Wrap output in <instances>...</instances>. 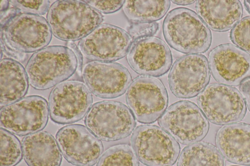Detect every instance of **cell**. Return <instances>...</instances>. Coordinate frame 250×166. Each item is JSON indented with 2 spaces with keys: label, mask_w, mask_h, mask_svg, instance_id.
Masks as SVG:
<instances>
[{
  "label": "cell",
  "mask_w": 250,
  "mask_h": 166,
  "mask_svg": "<svg viewBox=\"0 0 250 166\" xmlns=\"http://www.w3.org/2000/svg\"><path fill=\"white\" fill-rule=\"evenodd\" d=\"M0 165V166H15L22 159V145L19 139L12 133L1 128Z\"/></svg>",
  "instance_id": "d4e9b609"
},
{
  "label": "cell",
  "mask_w": 250,
  "mask_h": 166,
  "mask_svg": "<svg viewBox=\"0 0 250 166\" xmlns=\"http://www.w3.org/2000/svg\"><path fill=\"white\" fill-rule=\"evenodd\" d=\"M50 27L43 17L20 13L1 28V39L6 46L17 53L38 51L52 39Z\"/></svg>",
  "instance_id": "5b68a950"
},
{
  "label": "cell",
  "mask_w": 250,
  "mask_h": 166,
  "mask_svg": "<svg viewBox=\"0 0 250 166\" xmlns=\"http://www.w3.org/2000/svg\"><path fill=\"white\" fill-rule=\"evenodd\" d=\"M177 166H226V163L215 146L206 142H197L184 148Z\"/></svg>",
  "instance_id": "7402d4cb"
},
{
  "label": "cell",
  "mask_w": 250,
  "mask_h": 166,
  "mask_svg": "<svg viewBox=\"0 0 250 166\" xmlns=\"http://www.w3.org/2000/svg\"><path fill=\"white\" fill-rule=\"evenodd\" d=\"M48 115L45 99L39 95L27 96L1 108V128L16 135H28L42 129Z\"/></svg>",
  "instance_id": "8fae6325"
},
{
  "label": "cell",
  "mask_w": 250,
  "mask_h": 166,
  "mask_svg": "<svg viewBox=\"0 0 250 166\" xmlns=\"http://www.w3.org/2000/svg\"><path fill=\"white\" fill-rule=\"evenodd\" d=\"M159 126L182 144L197 143L207 134L209 123L194 103L181 100L171 105L158 120Z\"/></svg>",
  "instance_id": "ba28073f"
},
{
  "label": "cell",
  "mask_w": 250,
  "mask_h": 166,
  "mask_svg": "<svg viewBox=\"0 0 250 166\" xmlns=\"http://www.w3.org/2000/svg\"><path fill=\"white\" fill-rule=\"evenodd\" d=\"M127 32L131 38L132 44L144 38L152 37L159 29L157 22H131L127 27Z\"/></svg>",
  "instance_id": "83f0119b"
},
{
  "label": "cell",
  "mask_w": 250,
  "mask_h": 166,
  "mask_svg": "<svg viewBox=\"0 0 250 166\" xmlns=\"http://www.w3.org/2000/svg\"><path fill=\"white\" fill-rule=\"evenodd\" d=\"M210 77L207 58L201 54H188L175 61L168 75V83L175 96L190 98L205 89Z\"/></svg>",
  "instance_id": "4fadbf2b"
},
{
  "label": "cell",
  "mask_w": 250,
  "mask_h": 166,
  "mask_svg": "<svg viewBox=\"0 0 250 166\" xmlns=\"http://www.w3.org/2000/svg\"><path fill=\"white\" fill-rule=\"evenodd\" d=\"M126 59L134 72L150 77L164 74L172 63L169 47L163 40L155 37H148L132 44Z\"/></svg>",
  "instance_id": "e0dca14e"
},
{
  "label": "cell",
  "mask_w": 250,
  "mask_h": 166,
  "mask_svg": "<svg viewBox=\"0 0 250 166\" xmlns=\"http://www.w3.org/2000/svg\"><path fill=\"white\" fill-rule=\"evenodd\" d=\"M84 123L99 139L107 142L129 136L136 125L134 115L126 105L110 100L94 103L86 114Z\"/></svg>",
  "instance_id": "277c9868"
},
{
  "label": "cell",
  "mask_w": 250,
  "mask_h": 166,
  "mask_svg": "<svg viewBox=\"0 0 250 166\" xmlns=\"http://www.w3.org/2000/svg\"><path fill=\"white\" fill-rule=\"evenodd\" d=\"M9 0H1L0 1V12L5 11L9 8L10 5Z\"/></svg>",
  "instance_id": "d6a6232c"
},
{
  "label": "cell",
  "mask_w": 250,
  "mask_h": 166,
  "mask_svg": "<svg viewBox=\"0 0 250 166\" xmlns=\"http://www.w3.org/2000/svg\"><path fill=\"white\" fill-rule=\"evenodd\" d=\"M239 89L250 111V78L242 82Z\"/></svg>",
  "instance_id": "4dcf8cb0"
},
{
  "label": "cell",
  "mask_w": 250,
  "mask_h": 166,
  "mask_svg": "<svg viewBox=\"0 0 250 166\" xmlns=\"http://www.w3.org/2000/svg\"><path fill=\"white\" fill-rule=\"evenodd\" d=\"M163 33L171 47L184 54L204 53L211 43L209 28L195 12L186 8H176L168 13Z\"/></svg>",
  "instance_id": "6da1fadb"
},
{
  "label": "cell",
  "mask_w": 250,
  "mask_h": 166,
  "mask_svg": "<svg viewBox=\"0 0 250 166\" xmlns=\"http://www.w3.org/2000/svg\"><path fill=\"white\" fill-rule=\"evenodd\" d=\"M130 140L138 159L147 166H172L180 152V145L176 140L156 125L138 126Z\"/></svg>",
  "instance_id": "8992f818"
},
{
  "label": "cell",
  "mask_w": 250,
  "mask_h": 166,
  "mask_svg": "<svg viewBox=\"0 0 250 166\" xmlns=\"http://www.w3.org/2000/svg\"><path fill=\"white\" fill-rule=\"evenodd\" d=\"M78 67V59L72 49L52 45L35 52L27 61L25 71L33 88L45 90L69 78Z\"/></svg>",
  "instance_id": "3957f363"
},
{
  "label": "cell",
  "mask_w": 250,
  "mask_h": 166,
  "mask_svg": "<svg viewBox=\"0 0 250 166\" xmlns=\"http://www.w3.org/2000/svg\"><path fill=\"white\" fill-rule=\"evenodd\" d=\"M25 69L18 61L10 58L1 59L0 64V105L11 104L22 98L28 89Z\"/></svg>",
  "instance_id": "44dd1931"
},
{
  "label": "cell",
  "mask_w": 250,
  "mask_h": 166,
  "mask_svg": "<svg viewBox=\"0 0 250 166\" xmlns=\"http://www.w3.org/2000/svg\"><path fill=\"white\" fill-rule=\"evenodd\" d=\"M10 4L17 9L21 13L42 15L48 11L49 0H10Z\"/></svg>",
  "instance_id": "4316f807"
},
{
  "label": "cell",
  "mask_w": 250,
  "mask_h": 166,
  "mask_svg": "<svg viewBox=\"0 0 250 166\" xmlns=\"http://www.w3.org/2000/svg\"><path fill=\"white\" fill-rule=\"evenodd\" d=\"M125 101L138 122L149 124L155 122L165 111L168 95L159 79L141 76L131 83L125 94Z\"/></svg>",
  "instance_id": "9c48e42d"
},
{
  "label": "cell",
  "mask_w": 250,
  "mask_h": 166,
  "mask_svg": "<svg viewBox=\"0 0 250 166\" xmlns=\"http://www.w3.org/2000/svg\"><path fill=\"white\" fill-rule=\"evenodd\" d=\"M173 3L180 5H187L194 3L195 0H171Z\"/></svg>",
  "instance_id": "1f68e13d"
},
{
  "label": "cell",
  "mask_w": 250,
  "mask_h": 166,
  "mask_svg": "<svg viewBox=\"0 0 250 166\" xmlns=\"http://www.w3.org/2000/svg\"><path fill=\"white\" fill-rule=\"evenodd\" d=\"M24 159L28 166H60L62 155L55 138L45 131L25 136L21 142Z\"/></svg>",
  "instance_id": "ffe728a7"
},
{
  "label": "cell",
  "mask_w": 250,
  "mask_h": 166,
  "mask_svg": "<svg viewBox=\"0 0 250 166\" xmlns=\"http://www.w3.org/2000/svg\"><path fill=\"white\" fill-rule=\"evenodd\" d=\"M244 5L245 9L250 14V0H244Z\"/></svg>",
  "instance_id": "836d02e7"
},
{
  "label": "cell",
  "mask_w": 250,
  "mask_h": 166,
  "mask_svg": "<svg viewBox=\"0 0 250 166\" xmlns=\"http://www.w3.org/2000/svg\"><path fill=\"white\" fill-rule=\"evenodd\" d=\"M208 63L213 77L220 84L237 86L250 78V54L232 44L213 48Z\"/></svg>",
  "instance_id": "2e32d148"
},
{
  "label": "cell",
  "mask_w": 250,
  "mask_h": 166,
  "mask_svg": "<svg viewBox=\"0 0 250 166\" xmlns=\"http://www.w3.org/2000/svg\"><path fill=\"white\" fill-rule=\"evenodd\" d=\"M47 21L53 36L65 41L81 40L104 20L102 14L83 0H57L50 6Z\"/></svg>",
  "instance_id": "7a4b0ae2"
},
{
  "label": "cell",
  "mask_w": 250,
  "mask_h": 166,
  "mask_svg": "<svg viewBox=\"0 0 250 166\" xmlns=\"http://www.w3.org/2000/svg\"><path fill=\"white\" fill-rule=\"evenodd\" d=\"M96 166H139L138 158L127 144H118L107 149Z\"/></svg>",
  "instance_id": "cb8c5ba5"
},
{
  "label": "cell",
  "mask_w": 250,
  "mask_h": 166,
  "mask_svg": "<svg viewBox=\"0 0 250 166\" xmlns=\"http://www.w3.org/2000/svg\"><path fill=\"white\" fill-rule=\"evenodd\" d=\"M82 75L90 92L102 98H114L122 95L131 81L128 70L117 62H88L83 68Z\"/></svg>",
  "instance_id": "9a60e30c"
},
{
  "label": "cell",
  "mask_w": 250,
  "mask_h": 166,
  "mask_svg": "<svg viewBox=\"0 0 250 166\" xmlns=\"http://www.w3.org/2000/svg\"><path fill=\"white\" fill-rule=\"evenodd\" d=\"M216 143L228 161L250 166V125L236 123L222 127L217 133Z\"/></svg>",
  "instance_id": "ac0fdd59"
},
{
  "label": "cell",
  "mask_w": 250,
  "mask_h": 166,
  "mask_svg": "<svg viewBox=\"0 0 250 166\" xmlns=\"http://www.w3.org/2000/svg\"><path fill=\"white\" fill-rule=\"evenodd\" d=\"M229 37L236 46L250 53V16L239 21L231 30Z\"/></svg>",
  "instance_id": "484cf974"
},
{
  "label": "cell",
  "mask_w": 250,
  "mask_h": 166,
  "mask_svg": "<svg viewBox=\"0 0 250 166\" xmlns=\"http://www.w3.org/2000/svg\"><path fill=\"white\" fill-rule=\"evenodd\" d=\"M197 15L207 26L216 32L232 29L241 19L243 8L239 0H197Z\"/></svg>",
  "instance_id": "d6986e66"
},
{
  "label": "cell",
  "mask_w": 250,
  "mask_h": 166,
  "mask_svg": "<svg viewBox=\"0 0 250 166\" xmlns=\"http://www.w3.org/2000/svg\"><path fill=\"white\" fill-rule=\"evenodd\" d=\"M197 102L207 119L218 125L240 122L247 111L245 100L238 90L220 83L208 85L198 94Z\"/></svg>",
  "instance_id": "52a82bcc"
},
{
  "label": "cell",
  "mask_w": 250,
  "mask_h": 166,
  "mask_svg": "<svg viewBox=\"0 0 250 166\" xmlns=\"http://www.w3.org/2000/svg\"><path fill=\"white\" fill-rule=\"evenodd\" d=\"M93 102L88 87L78 80L64 81L57 84L48 98L50 117L60 124L76 122L87 114Z\"/></svg>",
  "instance_id": "30bf717a"
},
{
  "label": "cell",
  "mask_w": 250,
  "mask_h": 166,
  "mask_svg": "<svg viewBox=\"0 0 250 166\" xmlns=\"http://www.w3.org/2000/svg\"><path fill=\"white\" fill-rule=\"evenodd\" d=\"M132 45L128 33L109 24H101L78 44L83 55L90 60L117 61L125 56Z\"/></svg>",
  "instance_id": "7c38bea8"
},
{
  "label": "cell",
  "mask_w": 250,
  "mask_h": 166,
  "mask_svg": "<svg viewBox=\"0 0 250 166\" xmlns=\"http://www.w3.org/2000/svg\"><path fill=\"white\" fill-rule=\"evenodd\" d=\"M87 4L104 14L115 12L123 7L125 0H83Z\"/></svg>",
  "instance_id": "f1b7e54d"
},
{
  "label": "cell",
  "mask_w": 250,
  "mask_h": 166,
  "mask_svg": "<svg viewBox=\"0 0 250 166\" xmlns=\"http://www.w3.org/2000/svg\"><path fill=\"white\" fill-rule=\"evenodd\" d=\"M169 0H125L123 10L131 22L149 23L160 20L166 15Z\"/></svg>",
  "instance_id": "603a6c76"
},
{
  "label": "cell",
  "mask_w": 250,
  "mask_h": 166,
  "mask_svg": "<svg viewBox=\"0 0 250 166\" xmlns=\"http://www.w3.org/2000/svg\"></svg>",
  "instance_id": "e575fe53"
},
{
  "label": "cell",
  "mask_w": 250,
  "mask_h": 166,
  "mask_svg": "<svg viewBox=\"0 0 250 166\" xmlns=\"http://www.w3.org/2000/svg\"><path fill=\"white\" fill-rule=\"evenodd\" d=\"M20 12L16 8L12 6V8H8L7 10L0 12V27L2 28L11 19Z\"/></svg>",
  "instance_id": "f546056e"
},
{
  "label": "cell",
  "mask_w": 250,
  "mask_h": 166,
  "mask_svg": "<svg viewBox=\"0 0 250 166\" xmlns=\"http://www.w3.org/2000/svg\"><path fill=\"white\" fill-rule=\"evenodd\" d=\"M56 138L64 158L77 166H92L103 152L102 142L87 127L66 125L57 132Z\"/></svg>",
  "instance_id": "5bb4252c"
}]
</instances>
